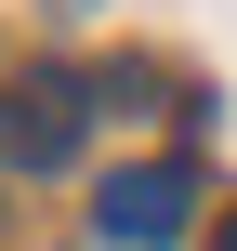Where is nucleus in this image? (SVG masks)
<instances>
[{
	"mask_svg": "<svg viewBox=\"0 0 237 251\" xmlns=\"http://www.w3.org/2000/svg\"><path fill=\"white\" fill-rule=\"evenodd\" d=\"M92 225H106V251H172L185 225H198V172H185V159H145V172H106Z\"/></svg>",
	"mask_w": 237,
	"mask_h": 251,
	"instance_id": "obj_2",
	"label": "nucleus"
},
{
	"mask_svg": "<svg viewBox=\"0 0 237 251\" xmlns=\"http://www.w3.org/2000/svg\"><path fill=\"white\" fill-rule=\"evenodd\" d=\"M79 119H92V93H79L66 66H26V79L0 93V159H13V172H66V159H79Z\"/></svg>",
	"mask_w": 237,
	"mask_h": 251,
	"instance_id": "obj_1",
	"label": "nucleus"
},
{
	"mask_svg": "<svg viewBox=\"0 0 237 251\" xmlns=\"http://www.w3.org/2000/svg\"><path fill=\"white\" fill-rule=\"evenodd\" d=\"M224 251H237V225H224Z\"/></svg>",
	"mask_w": 237,
	"mask_h": 251,
	"instance_id": "obj_3",
	"label": "nucleus"
}]
</instances>
